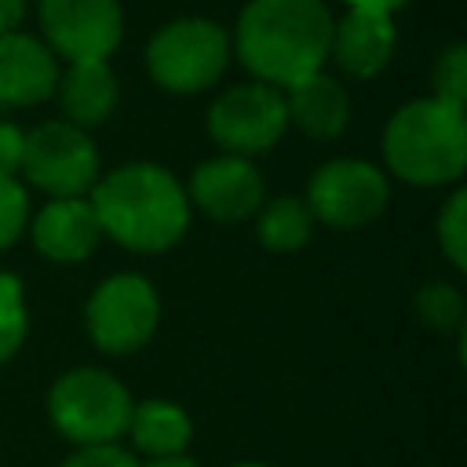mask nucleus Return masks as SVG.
Listing matches in <instances>:
<instances>
[{
	"label": "nucleus",
	"mask_w": 467,
	"mask_h": 467,
	"mask_svg": "<svg viewBox=\"0 0 467 467\" xmlns=\"http://www.w3.org/2000/svg\"><path fill=\"white\" fill-rule=\"evenodd\" d=\"M412 306H416L420 321H423L427 328H434V332H449V328H456V325L463 321V296H460L452 285H445V281L423 285V288L416 292Z\"/></svg>",
	"instance_id": "21"
},
{
	"label": "nucleus",
	"mask_w": 467,
	"mask_h": 467,
	"mask_svg": "<svg viewBox=\"0 0 467 467\" xmlns=\"http://www.w3.org/2000/svg\"><path fill=\"white\" fill-rule=\"evenodd\" d=\"M230 467H266V463H255V460H244V463H230Z\"/></svg>",
	"instance_id": "29"
},
{
	"label": "nucleus",
	"mask_w": 467,
	"mask_h": 467,
	"mask_svg": "<svg viewBox=\"0 0 467 467\" xmlns=\"http://www.w3.org/2000/svg\"><path fill=\"white\" fill-rule=\"evenodd\" d=\"M135 460H157V456H179L190 449L193 438V420L182 405L164 401V398H146L131 405L128 431Z\"/></svg>",
	"instance_id": "17"
},
{
	"label": "nucleus",
	"mask_w": 467,
	"mask_h": 467,
	"mask_svg": "<svg viewBox=\"0 0 467 467\" xmlns=\"http://www.w3.org/2000/svg\"><path fill=\"white\" fill-rule=\"evenodd\" d=\"M139 467H197L193 456L179 452V456H157V460H139Z\"/></svg>",
	"instance_id": "27"
},
{
	"label": "nucleus",
	"mask_w": 467,
	"mask_h": 467,
	"mask_svg": "<svg viewBox=\"0 0 467 467\" xmlns=\"http://www.w3.org/2000/svg\"><path fill=\"white\" fill-rule=\"evenodd\" d=\"M332 11L325 0H248L237 15L230 55L252 80L288 91L328 62Z\"/></svg>",
	"instance_id": "1"
},
{
	"label": "nucleus",
	"mask_w": 467,
	"mask_h": 467,
	"mask_svg": "<svg viewBox=\"0 0 467 467\" xmlns=\"http://www.w3.org/2000/svg\"><path fill=\"white\" fill-rule=\"evenodd\" d=\"M230 66V33L201 15L164 22L146 44V73L171 95L212 88Z\"/></svg>",
	"instance_id": "5"
},
{
	"label": "nucleus",
	"mask_w": 467,
	"mask_h": 467,
	"mask_svg": "<svg viewBox=\"0 0 467 467\" xmlns=\"http://www.w3.org/2000/svg\"><path fill=\"white\" fill-rule=\"evenodd\" d=\"M40 40L66 62H106L124 36L120 0H36Z\"/></svg>",
	"instance_id": "10"
},
{
	"label": "nucleus",
	"mask_w": 467,
	"mask_h": 467,
	"mask_svg": "<svg viewBox=\"0 0 467 467\" xmlns=\"http://www.w3.org/2000/svg\"><path fill=\"white\" fill-rule=\"evenodd\" d=\"M102 237L128 252L161 255L175 248L190 226L186 186L153 161H128L88 190Z\"/></svg>",
	"instance_id": "2"
},
{
	"label": "nucleus",
	"mask_w": 467,
	"mask_h": 467,
	"mask_svg": "<svg viewBox=\"0 0 467 467\" xmlns=\"http://www.w3.org/2000/svg\"><path fill=\"white\" fill-rule=\"evenodd\" d=\"M394 47H398V26L394 15L387 11L347 7L339 18H332L328 58L354 80L379 77L390 66Z\"/></svg>",
	"instance_id": "12"
},
{
	"label": "nucleus",
	"mask_w": 467,
	"mask_h": 467,
	"mask_svg": "<svg viewBox=\"0 0 467 467\" xmlns=\"http://www.w3.org/2000/svg\"><path fill=\"white\" fill-rule=\"evenodd\" d=\"M204 120H208V135L223 146V153L234 157L266 153L288 131L285 91L259 80L234 84L208 106Z\"/></svg>",
	"instance_id": "9"
},
{
	"label": "nucleus",
	"mask_w": 467,
	"mask_h": 467,
	"mask_svg": "<svg viewBox=\"0 0 467 467\" xmlns=\"http://www.w3.org/2000/svg\"><path fill=\"white\" fill-rule=\"evenodd\" d=\"M255 219V237L266 252L274 255H292L299 248H306L310 234H314V215L306 208L303 197H274L263 201V208L252 215Z\"/></svg>",
	"instance_id": "18"
},
{
	"label": "nucleus",
	"mask_w": 467,
	"mask_h": 467,
	"mask_svg": "<svg viewBox=\"0 0 467 467\" xmlns=\"http://www.w3.org/2000/svg\"><path fill=\"white\" fill-rule=\"evenodd\" d=\"M26 7H29V0H0V36L18 33V26L26 18Z\"/></svg>",
	"instance_id": "26"
},
{
	"label": "nucleus",
	"mask_w": 467,
	"mask_h": 467,
	"mask_svg": "<svg viewBox=\"0 0 467 467\" xmlns=\"http://www.w3.org/2000/svg\"><path fill=\"white\" fill-rule=\"evenodd\" d=\"M62 467H139V460L120 445H80L66 456Z\"/></svg>",
	"instance_id": "24"
},
{
	"label": "nucleus",
	"mask_w": 467,
	"mask_h": 467,
	"mask_svg": "<svg viewBox=\"0 0 467 467\" xmlns=\"http://www.w3.org/2000/svg\"><path fill=\"white\" fill-rule=\"evenodd\" d=\"M58 88V58L40 36L7 33L0 36V109L40 106Z\"/></svg>",
	"instance_id": "13"
},
{
	"label": "nucleus",
	"mask_w": 467,
	"mask_h": 467,
	"mask_svg": "<svg viewBox=\"0 0 467 467\" xmlns=\"http://www.w3.org/2000/svg\"><path fill=\"white\" fill-rule=\"evenodd\" d=\"M383 164L412 186H449L467 168V117L434 95L398 106L383 128Z\"/></svg>",
	"instance_id": "3"
},
{
	"label": "nucleus",
	"mask_w": 467,
	"mask_h": 467,
	"mask_svg": "<svg viewBox=\"0 0 467 467\" xmlns=\"http://www.w3.org/2000/svg\"><path fill=\"white\" fill-rule=\"evenodd\" d=\"M131 405L128 387L113 372L91 365L62 372L47 390L51 427L77 445H117V438L128 431Z\"/></svg>",
	"instance_id": "4"
},
{
	"label": "nucleus",
	"mask_w": 467,
	"mask_h": 467,
	"mask_svg": "<svg viewBox=\"0 0 467 467\" xmlns=\"http://www.w3.org/2000/svg\"><path fill=\"white\" fill-rule=\"evenodd\" d=\"M55 91L66 120L80 131L102 124L117 109V77L109 62H69V69L58 73Z\"/></svg>",
	"instance_id": "16"
},
{
	"label": "nucleus",
	"mask_w": 467,
	"mask_h": 467,
	"mask_svg": "<svg viewBox=\"0 0 467 467\" xmlns=\"http://www.w3.org/2000/svg\"><path fill=\"white\" fill-rule=\"evenodd\" d=\"M347 7H368V11H387V15H394L398 7H405L409 0H343Z\"/></svg>",
	"instance_id": "28"
},
{
	"label": "nucleus",
	"mask_w": 467,
	"mask_h": 467,
	"mask_svg": "<svg viewBox=\"0 0 467 467\" xmlns=\"http://www.w3.org/2000/svg\"><path fill=\"white\" fill-rule=\"evenodd\" d=\"M285 113L306 139H336L350 120V99L343 84L321 69L285 91Z\"/></svg>",
	"instance_id": "15"
},
{
	"label": "nucleus",
	"mask_w": 467,
	"mask_h": 467,
	"mask_svg": "<svg viewBox=\"0 0 467 467\" xmlns=\"http://www.w3.org/2000/svg\"><path fill=\"white\" fill-rule=\"evenodd\" d=\"M431 95L449 102V106H460L463 109V99H467V47L460 40H452L438 58H434V69H431Z\"/></svg>",
	"instance_id": "22"
},
{
	"label": "nucleus",
	"mask_w": 467,
	"mask_h": 467,
	"mask_svg": "<svg viewBox=\"0 0 467 467\" xmlns=\"http://www.w3.org/2000/svg\"><path fill=\"white\" fill-rule=\"evenodd\" d=\"M306 208L314 223L332 230H361L383 215L390 182L379 164L365 157H332L306 182Z\"/></svg>",
	"instance_id": "7"
},
{
	"label": "nucleus",
	"mask_w": 467,
	"mask_h": 467,
	"mask_svg": "<svg viewBox=\"0 0 467 467\" xmlns=\"http://www.w3.org/2000/svg\"><path fill=\"white\" fill-rule=\"evenodd\" d=\"M29 237L44 259L80 263L99 248L102 230H99V219L88 197H51L29 219Z\"/></svg>",
	"instance_id": "14"
},
{
	"label": "nucleus",
	"mask_w": 467,
	"mask_h": 467,
	"mask_svg": "<svg viewBox=\"0 0 467 467\" xmlns=\"http://www.w3.org/2000/svg\"><path fill=\"white\" fill-rule=\"evenodd\" d=\"M438 248L449 259L452 270H467V193L452 190L449 201L438 212Z\"/></svg>",
	"instance_id": "20"
},
{
	"label": "nucleus",
	"mask_w": 467,
	"mask_h": 467,
	"mask_svg": "<svg viewBox=\"0 0 467 467\" xmlns=\"http://www.w3.org/2000/svg\"><path fill=\"white\" fill-rule=\"evenodd\" d=\"M18 179L47 197H88L99 179V146L69 120H44L26 131Z\"/></svg>",
	"instance_id": "8"
},
{
	"label": "nucleus",
	"mask_w": 467,
	"mask_h": 467,
	"mask_svg": "<svg viewBox=\"0 0 467 467\" xmlns=\"http://www.w3.org/2000/svg\"><path fill=\"white\" fill-rule=\"evenodd\" d=\"M29 226V193L22 179L0 175V252L11 248Z\"/></svg>",
	"instance_id": "23"
},
{
	"label": "nucleus",
	"mask_w": 467,
	"mask_h": 467,
	"mask_svg": "<svg viewBox=\"0 0 467 467\" xmlns=\"http://www.w3.org/2000/svg\"><path fill=\"white\" fill-rule=\"evenodd\" d=\"M157 321H161L157 288L135 270L102 277L84 306L88 336L102 354H135L153 339Z\"/></svg>",
	"instance_id": "6"
},
{
	"label": "nucleus",
	"mask_w": 467,
	"mask_h": 467,
	"mask_svg": "<svg viewBox=\"0 0 467 467\" xmlns=\"http://www.w3.org/2000/svg\"><path fill=\"white\" fill-rule=\"evenodd\" d=\"M26 157V131L15 120H0V175L18 179Z\"/></svg>",
	"instance_id": "25"
},
{
	"label": "nucleus",
	"mask_w": 467,
	"mask_h": 467,
	"mask_svg": "<svg viewBox=\"0 0 467 467\" xmlns=\"http://www.w3.org/2000/svg\"><path fill=\"white\" fill-rule=\"evenodd\" d=\"M186 201L190 208H201L215 223H244L263 208L266 182H263V171L248 157L219 153L193 168Z\"/></svg>",
	"instance_id": "11"
},
{
	"label": "nucleus",
	"mask_w": 467,
	"mask_h": 467,
	"mask_svg": "<svg viewBox=\"0 0 467 467\" xmlns=\"http://www.w3.org/2000/svg\"><path fill=\"white\" fill-rule=\"evenodd\" d=\"M26 328H29V314H26L22 281L15 274H0V365H7L22 350Z\"/></svg>",
	"instance_id": "19"
}]
</instances>
